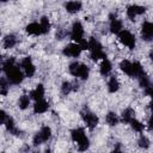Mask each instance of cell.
Instances as JSON below:
<instances>
[{
    "mask_svg": "<svg viewBox=\"0 0 153 153\" xmlns=\"http://www.w3.org/2000/svg\"><path fill=\"white\" fill-rule=\"evenodd\" d=\"M2 67H4V72L6 73L7 79L12 84H20L23 81L24 75H23L22 71L19 69V67L16 65L14 59H7L4 62Z\"/></svg>",
    "mask_w": 153,
    "mask_h": 153,
    "instance_id": "1",
    "label": "cell"
},
{
    "mask_svg": "<svg viewBox=\"0 0 153 153\" xmlns=\"http://www.w3.org/2000/svg\"><path fill=\"white\" fill-rule=\"evenodd\" d=\"M72 139L74 142H76L78 145V148L80 152H84L88 148V139L87 136L85 135V131L82 128H76L72 131Z\"/></svg>",
    "mask_w": 153,
    "mask_h": 153,
    "instance_id": "2",
    "label": "cell"
},
{
    "mask_svg": "<svg viewBox=\"0 0 153 153\" xmlns=\"http://www.w3.org/2000/svg\"><path fill=\"white\" fill-rule=\"evenodd\" d=\"M88 50H90V53H91V57H92V60H94V61H97V60H99V59H105L106 56H105V54H104V51H103V49H102V45L99 44V42L98 41H96L94 38H91L90 41H88Z\"/></svg>",
    "mask_w": 153,
    "mask_h": 153,
    "instance_id": "3",
    "label": "cell"
},
{
    "mask_svg": "<svg viewBox=\"0 0 153 153\" xmlns=\"http://www.w3.org/2000/svg\"><path fill=\"white\" fill-rule=\"evenodd\" d=\"M50 136H51V129L49 127H42L41 130L33 136V145L35 146L41 145L42 142L49 140Z\"/></svg>",
    "mask_w": 153,
    "mask_h": 153,
    "instance_id": "4",
    "label": "cell"
},
{
    "mask_svg": "<svg viewBox=\"0 0 153 153\" xmlns=\"http://www.w3.org/2000/svg\"><path fill=\"white\" fill-rule=\"evenodd\" d=\"M81 117H82L85 124H86L90 129H93V128L98 124V117H97L93 112H91L90 110H87V109H84V110L81 111Z\"/></svg>",
    "mask_w": 153,
    "mask_h": 153,
    "instance_id": "5",
    "label": "cell"
},
{
    "mask_svg": "<svg viewBox=\"0 0 153 153\" xmlns=\"http://www.w3.org/2000/svg\"><path fill=\"white\" fill-rule=\"evenodd\" d=\"M118 38L120 41L127 45L129 49H133L135 47V37L128 31V30H122L120 33H118Z\"/></svg>",
    "mask_w": 153,
    "mask_h": 153,
    "instance_id": "6",
    "label": "cell"
},
{
    "mask_svg": "<svg viewBox=\"0 0 153 153\" xmlns=\"http://www.w3.org/2000/svg\"><path fill=\"white\" fill-rule=\"evenodd\" d=\"M82 36H84L82 25H81L79 22H75V23L73 24V27H72L71 37H72V39H74L76 43H79V42L82 41Z\"/></svg>",
    "mask_w": 153,
    "mask_h": 153,
    "instance_id": "7",
    "label": "cell"
},
{
    "mask_svg": "<svg viewBox=\"0 0 153 153\" xmlns=\"http://www.w3.org/2000/svg\"><path fill=\"white\" fill-rule=\"evenodd\" d=\"M80 53H81V48L78 43H71L67 47H65V49H63V54L66 56H71V57H76V56H79Z\"/></svg>",
    "mask_w": 153,
    "mask_h": 153,
    "instance_id": "8",
    "label": "cell"
},
{
    "mask_svg": "<svg viewBox=\"0 0 153 153\" xmlns=\"http://www.w3.org/2000/svg\"><path fill=\"white\" fill-rule=\"evenodd\" d=\"M141 36L145 41H149L153 38V23L151 22H145L142 24L141 29Z\"/></svg>",
    "mask_w": 153,
    "mask_h": 153,
    "instance_id": "9",
    "label": "cell"
},
{
    "mask_svg": "<svg viewBox=\"0 0 153 153\" xmlns=\"http://www.w3.org/2000/svg\"><path fill=\"white\" fill-rule=\"evenodd\" d=\"M20 65H22V68L24 69V73L26 74V76H32L35 74V66H33V63H32L30 57L23 59Z\"/></svg>",
    "mask_w": 153,
    "mask_h": 153,
    "instance_id": "10",
    "label": "cell"
},
{
    "mask_svg": "<svg viewBox=\"0 0 153 153\" xmlns=\"http://www.w3.org/2000/svg\"><path fill=\"white\" fill-rule=\"evenodd\" d=\"M145 7H142V6H139V5H131V6H129L128 8H127V16L131 19V20H134L135 19V17L136 16H139V14H142L143 12H145Z\"/></svg>",
    "mask_w": 153,
    "mask_h": 153,
    "instance_id": "11",
    "label": "cell"
},
{
    "mask_svg": "<svg viewBox=\"0 0 153 153\" xmlns=\"http://www.w3.org/2000/svg\"><path fill=\"white\" fill-rule=\"evenodd\" d=\"M26 32L30 33V35H35V36H38V35L44 33L41 23H31V24H29L26 26Z\"/></svg>",
    "mask_w": 153,
    "mask_h": 153,
    "instance_id": "12",
    "label": "cell"
},
{
    "mask_svg": "<svg viewBox=\"0 0 153 153\" xmlns=\"http://www.w3.org/2000/svg\"><path fill=\"white\" fill-rule=\"evenodd\" d=\"M48 108H49L48 102H45L44 99H41V100H37V102L35 103V105H33V111H35L36 114H43V112H45V111L48 110Z\"/></svg>",
    "mask_w": 153,
    "mask_h": 153,
    "instance_id": "13",
    "label": "cell"
},
{
    "mask_svg": "<svg viewBox=\"0 0 153 153\" xmlns=\"http://www.w3.org/2000/svg\"><path fill=\"white\" fill-rule=\"evenodd\" d=\"M30 96H31V98H33L36 102L43 99V96H44V87H43V85H41V84L37 85V87L31 91Z\"/></svg>",
    "mask_w": 153,
    "mask_h": 153,
    "instance_id": "14",
    "label": "cell"
},
{
    "mask_svg": "<svg viewBox=\"0 0 153 153\" xmlns=\"http://www.w3.org/2000/svg\"><path fill=\"white\" fill-rule=\"evenodd\" d=\"M65 7H66V10H67L69 13H75V12H78V11H80V8H81V2H79V1H69V2H67V4L65 5Z\"/></svg>",
    "mask_w": 153,
    "mask_h": 153,
    "instance_id": "15",
    "label": "cell"
},
{
    "mask_svg": "<svg viewBox=\"0 0 153 153\" xmlns=\"http://www.w3.org/2000/svg\"><path fill=\"white\" fill-rule=\"evenodd\" d=\"M134 116H135L134 110L130 109V108H128V109H126V110L123 111V114H122V121H123L124 123H130L133 120H135Z\"/></svg>",
    "mask_w": 153,
    "mask_h": 153,
    "instance_id": "16",
    "label": "cell"
},
{
    "mask_svg": "<svg viewBox=\"0 0 153 153\" xmlns=\"http://www.w3.org/2000/svg\"><path fill=\"white\" fill-rule=\"evenodd\" d=\"M120 67H121V69H122L126 74L133 76V63H131L130 61H128V60H123V61L121 62Z\"/></svg>",
    "mask_w": 153,
    "mask_h": 153,
    "instance_id": "17",
    "label": "cell"
},
{
    "mask_svg": "<svg viewBox=\"0 0 153 153\" xmlns=\"http://www.w3.org/2000/svg\"><path fill=\"white\" fill-rule=\"evenodd\" d=\"M16 43H17V38H16V36H13V35H7V36L4 38V47L7 48V49L13 48V47L16 45Z\"/></svg>",
    "mask_w": 153,
    "mask_h": 153,
    "instance_id": "18",
    "label": "cell"
},
{
    "mask_svg": "<svg viewBox=\"0 0 153 153\" xmlns=\"http://www.w3.org/2000/svg\"><path fill=\"white\" fill-rule=\"evenodd\" d=\"M5 126H6V128H7V130H8L10 133H12V134H14V135H19L20 131L16 128L14 122H13V120H12L11 117H7V120H6V122H5Z\"/></svg>",
    "mask_w": 153,
    "mask_h": 153,
    "instance_id": "19",
    "label": "cell"
},
{
    "mask_svg": "<svg viewBox=\"0 0 153 153\" xmlns=\"http://www.w3.org/2000/svg\"><path fill=\"white\" fill-rule=\"evenodd\" d=\"M110 30L114 33H120L122 31V23L118 19H112L110 23Z\"/></svg>",
    "mask_w": 153,
    "mask_h": 153,
    "instance_id": "20",
    "label": "cell"
},
{
    "mask_svg": "<svg viewBox=\"0 0 153 153\" xmlns=\"http://www.w3.org/2000/svg\"><path fill=\"white\" fill-rule=\"evenodd\" d=\"M110 71H111V63L108 59H104L100 63V73L103 75H108L110 73Z\"/></svg>",
    "mask_w": 153,
    "mask_h": 153,
    "instance_id": "21",
    "label": "cell"
},
{
    "mask_svg": "<svg viewBox=\"0 0 153 153\" xmlns=\"http://www.w3.org/2000/svg\"><path fill=\"white\" fill-rule=\"evenodd\" d=\"M118 87H120V84H118L117 78H116V76H111L110 80H109V82H108V88H109V91H110L111 93H114V92H116V91L118 90Z\"/></svg>",
    "mask_w": 153,
    "mask_h": 153,
    "instance_id": "22",
    "label": "cell"
},
{
    "mask_svg": "<svg viewBox=\"0 0 153 153\" xmlns=\"http://www.w3.org/2000/svg\"><path fill=\"white\" fill-rule=\"evenodd\" d=\"M139 84H140V86L142 87V88H147V87H149V80H148V78H147V75H146V73L143 72L139 78Z\"/></svg>",
    "mask_w": 153,
    "mask_h": 153,
    "instance_id": "23",
    "label": "cell"
},
{
    "mask_svg": "<svg viewBox=\"0 0 153 153\" xmlns=\"http://www.w3.org/2000/svg\"><path fill=\"white\" fill-rule=\"evenodd\" d=\"M18 103H19V108L20 109H26L29 106V104H30V97L26 96V94H23L19 98V102Z\"/></svg>",
    "mask_w": 153,
    "mask_h": 153,
    "instance_id": "24",
    "label": "cell"
},
{
    "mask_svg": "<svg viewBox=\"0 0 153 153\" xmlns=\"http://www.w3.org/2000/svg\"><path fill=\"white\" fill-rule=\"evenodd\" d=\"M117 122H118V118H117V116H116L115 112H109L106 115V123L109 126H116Z\"/></svg>",
    "mask_w": 153,
    "mask_h": 153,
    "instance_id": "25",
    "label": "cell"
},
{
    "mask_svg": "<svg viewBox=\"0 0 153 153\" xmlns=\"http://www.w3.org/2000/svg\"><path fill=\"white\" fill-rule=\"evenodd\" d=\"M142 73H143V69H142L141 65H140L139 62H134V63H133V76L139 78Z\"/></svg>",
    "mask_w": 153,
    "mask_h": 153,
    "instance_id": "26",
    "label": "cell"
},
{
    "mask_svg": "<svg viewBox=\"0 0 153 153\" xmlns=\"http://www.w3.org/2000/svg\"><path fill=\"white\" fill-rule=\"evenodd\" d=\"M78 76H80L81 79H87L88 76V68L86 65H81L79 67V72H78Z\"/></svg>",
    "mask_w": 153,
    "mask_h": 153,
    "instance_id": "27",
    "label": "cell"
},
{
    "mask_svg": "<svg viewBox=\"0 0 153 153\" xmlns=\"http://www.w3.org/2000/svg\"><path fill=\"white\" fill-rule=\"evenodd\" d=\"M130 126H131V128H133L135 131H142V130H143V124H142L140 121H137V120H133V121L130 122Z\"/></svg>",
    "mask_w": 153,
    "mask_h": 153,
    "instance_id": "28",
    "label": "cell"
},
{
    "mask_svg": "<svg viewBox=\"0 0 153 153\" xmlns=\"http://www.w3.org/2000/svg\"><path fill=\"white\" fill-rule=\"evenodd\" d=\"M79 67H80V63L78 62H73L69 65V73L74 76H78V72H79Z\"/></svg>",
    "mask_w": 153,
    "mask_h": 153,
    "instance_id": "29",
    "label": "cell"
},
{
    "mask_svg": "<svg viewBox=\"0 0 153 153\" xmlns=\"http://www.w3.org/2000/svg\"><path fill=\"white\" fill-rule=\"evenodd\" d=\"M72 90H73V85H72L69 81H65V82L62 84V86H61V91H62L63 94H68Z\"/></svg>",
    "mask_w": 153,
    "mask_h": 153,
    "instance_id": "30",
    "label": "cell"
},
{
    "mask_svg": "<svg viewBox=\"0 0 153 153\" xmlns=\"http://www.w3.org/2000/svg\"><path fill=\"white\" fill-rule=\"evenodd\" d=\"M41 25H42V29H43V31H44V33L45 32H48L49 30H50V23H49V20H48V18L47 17H43L42 19H41Z\"/></svg>",
    "mask_w": 153,
    "mask_h": 153,
    "instance_id": "31",
    "label": "cell"
},
{
    "mask_svg": "<svg viewBox=\"0 0 153 153\" xmlns=\"http://www.w3.org/2000/svg\"><path fill=\"white\" fill-rule=\"evenodd\" d=\"M139 146H140L141 148H148V147H149V140H148L146 136L141 135L140 139H139Z\"/></svg>",
    "mask_w": 153,
    "mask_h": 153,
    "instance_id": "32",
    "label": "cell"
},
{
    "mask_svg": "<svg viewBox=\"0 0 153 153\" xmlns=\"http://www.w3.org/2000/svg\"><path fill=\"white\" fill-rule=\"evenodd\" d=\"M7 90H8L7 82H6V80L2 78V79H1V81H0V93H1L2 96H6V93H7Z\"/></svg>",
    "mask_w": 153,
    "mask_h": 153,
    "instance_id": "33",
    "label": "cell"
},
{
    "mask_svg": "<svg viewBox=\"0 0 153 153\" xmlns=\"http://www.w3.org/2000/svg\"><path fill=\"white\" fill-rule=\"evenodd\" d=\"M6 120H7V115H6V112H5L4 110H1V111H0V123H1V124H5Z\"/></svg>",
    "mask_w": 153,
    "mask_h": 153,
    "instance_id": "34",
    "label": "cell"
},
{
    "mask_svg": "<svg viewBox=\"0 0 153 153\" xmlns=\"http://www.w3.org/2000/svg\"><path fill=\"white\" fill-rule=\"evenodd\" d=\"M78 44L80 45V48H81V50H85V49H88V42H87V41H85V39H82V41H81V42H79Z\"/></svg>",
    "mask_w": 153,
    "mask_h": 153,
    "instance_id": "35",
    "label": "cell"
},
{
    "mask_svg": "<svg viewBox=\"0 0 153 153\" xmlns=\"http://www.w3.org/2000/svg\"><path fill=\"white\" fill-rule=\"evenodd\" d=\"M112 153H122V147H121V145H120V143H117V145L115 146V148H114Z\"/></svg>",
    "mask_w": 153,
    "mask_h": 153,
    "instance_id": "36",
    "label": "cell"
},
{
    "mask_svg": "<svg viewBox=\"0 0 153 153\" xmlns=\"http://www.w3.org/2000/svg\"><path fill=\"white\" fill-rule=\"evenodd\" d=\"M146 93H147L148 96H151V97H152V100H153V87H152V86H149V87L146 88Z\"/></svg>",
    "mask_w": 153,
    "mask_h": 153,
    "instance_id": "37",
    "label": "cell"
},
{
    "mask_svg": "<svg viewBox=\"0 0 153 153\" xmlns=\"http://www.w3.org/2000/svg\"><path fill=\"white\" fill-rule=\"evenodd\" d=\"M148 127H149L151 130H153V115H152V117H151L149 121H148Z\"/></svg>",
    "mask_w": 153,
    "mask_h": 153,
    "instance_id": "38",
    "label": "cell"
},
{
    "mask_svg": "<svg viewBox=\"0 0 153 153\" xmlns=\"http://www.w3.org/2000/svg\"><path fill=\"white\" fill-rule=\"evenodd\" d=\"M149 56H151V59H152V60H153V50H152V51H151V53H149Z\"/></svg>",
    "mask_w": 153,
    "mask_h": 153,
    "instance_id": "39",
    "label": "cell"
},
{
    "mask_svg": "<svg viewBox=\"0 0 153 153\" xmlns=\"http://www.w3.org/2000/svg\"><path fill=\"white\" fill-rule=\"evenodd\" d=\"M151 109H152V110H153V100H152V102H151Z\"/></svg>",
    "mask_w": 153,
    "mask_h": 153,
    "instance_id": "40",
    "label": "cell"
},
{
    "mask_svg": "<svg viewBox=\"0 0 153 153\" xmlns=\"http://www.w3.org/2000/svg\"><path fill=\"white\" fill-rule=\"evenodd\" d=\"M45 153H50V151H49V149H47V151H45Z\"/></svg>",
    "mask_w": 153,
    "mask_h": 153,
    "instance_id": "41",
    "label": "cell"
}]
</instances>
